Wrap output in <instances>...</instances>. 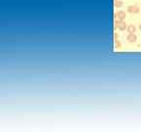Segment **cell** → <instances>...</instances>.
Instances as JSON below:
<instances>
[{"instance_id":"6da1fadb","label":"cell","mask_w":141,"mask_h":132,"mask_svg":"<svg viewBox=\"0 0 141 132\" xmlns=\"http://www.w3.org/2000/svg\"><path fill=\"white\" fill-rule=\"evenodd\" d=\"M116 28H118L120 30H124L126 28H127V26L123 21H118L117 20V22H116Z\"/></svg>"},{"instance_id":"7a4b0ae2","label":"cell","mask_w":141,"mask_h":132,"mask_svg":"<svg viewBox=\"0 0 141 132\" xmlns=\"http://www.w3.org/2000/svg\"><path fill=\"white\" fill-rule=\"evenodd\" d=\"M115 17H116V19H117L118 21H123L124 19H126V13H124L123 11H119L118 13H116Z\"/></svg>"},{"instance_id":"3957f363","label":"cell","mask_w":141,"mask_h":132,"mask_svg":"<svg viewBox=\"0 0 141 132\" xmlns=\"http://www.w3.org/2000/svg\"><path fill=\"white\" fill-rule=\"evenodd\" d=\"M127 12H129V13H133V14H136V13H138L139 12V8L137 7V6H128L127 7Z\"/></svg>"},{"instance_id":"277c9868","label":"cell","mask_w":141,"mask_h":132,"mask_svg":"<svg viewBox=\"0 0 141 132\" xmlns=\"http://www.w3.org/2000/svg\"><path fill=\"white\" fill-rule=\"evenodd\" d=\"M126 39L129 41V42H135L136 39H137V36L135 35V33H129L126 36Z\"/></svg>"},{"instance_id":"5b68a950","label":"cell","mask_w":141,"mask_h":132,"mask_svg":"<svg viewBox=\"0 0 141 132\" xmlns=\"http://www.w3.org/2000/svg\"><path fill=\"white\" fill-rule=\"evenodd\" d=\"M135 30H136V28H135V26H133V24H129L127 27V31L129 33H134Z\"/></svg>"},{"instance_id":"8992f818","label":"cell","mask_w":141,"mask_h":132,"mask_svg":"<svg viewBox=\"0 0 141 132\" xmlns=\"http://www.w3.org/2000/svg\"><path fill=\"white\" fill-rule=\"evenodd\" d=\"M115 6L118 7V8H120V7L122 6V2L121 1V0H115Z\"/></svg>"},{"instance_id":"52a82bcc","label":"cell","mask_w":141,"mask_h":132,"mask_svg":"<svg viewBox=\"0 0 141 132\" xmlns=\"http://www.w3.org/2000/svg\"><path fill=\"white\" fill-rule=\"evenodd\" d=\"M139 28H140V30H141V24H140V26H139Z\"/></svg>"}]
</instances>
